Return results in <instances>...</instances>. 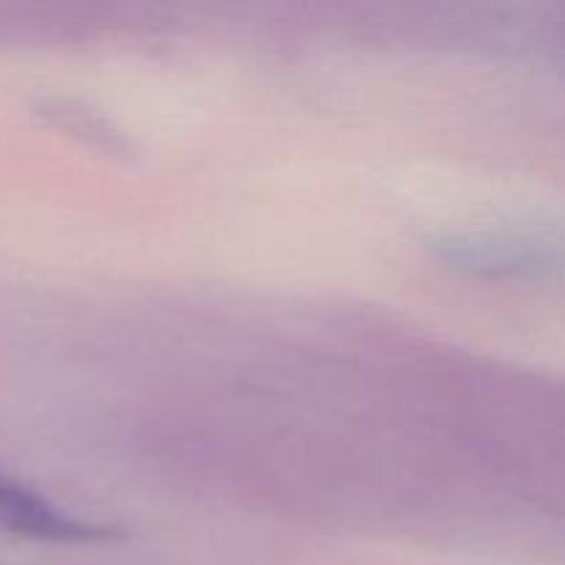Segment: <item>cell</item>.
Returning <instances> with one entry per match:
<instances>
[{"label":"cell","instance_id":"cell-1","mask_svg":"<svg viewBox=\"0 0 565 565\" xmlns=\"http://www.w3.org/2000/svg\"><path fill=\"white\" fill-rule=\"evenodd\" d=\"M0 530L22 535V539L55 541V544H75V541L108 539L110 535V530L58 511L42 494L28 489L25 483L6 478V475H0Z\"/></svg>","mask_w":565,"mask_h":565}]
</instances>
